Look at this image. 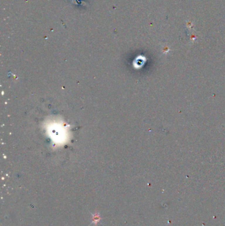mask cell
<instances>
[{
  "mask_svg": "<svg viewBox=\"0 0 225 226\" xmlns=\"http://www.w3.org/2000/svg\"><path fill=\"white\" fill-rule=\"evenodd\" d=\"M91 214L92 215L93 218H92V222L91 223L95 225H97L98 223L100 222V220L103 219L102 217L100 216V214H99L98 212H95V214H93V213H91Z\"/></svg>",
  "mask_w": 225,
  "mask_h": 226,
  "instance_id": "1",
  "label": "cell"
}]
</instances>
